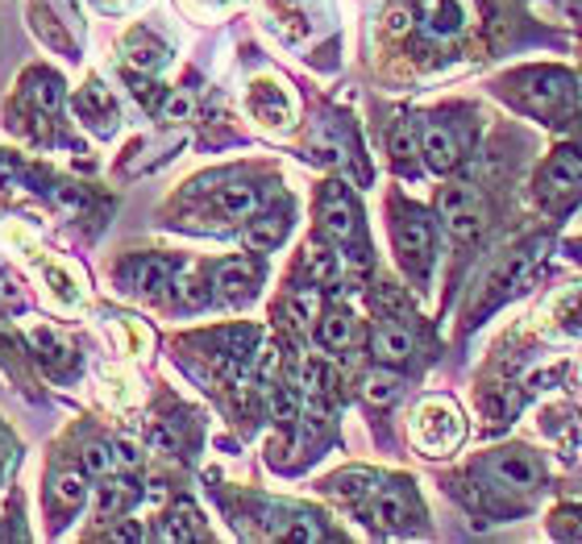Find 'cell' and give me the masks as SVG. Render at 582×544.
Masks as SVG:
<instances>
[{"instance_id": "2", "label": "cell", "mask_w": 582, "mask_h": 544, "mask_svg": "<svg viewBox=\"0 0 582 544\" xmlns=\"http://www.w3.org/2000/svg\"><path fill=\"white\" fill-rule=\"evenodd\" d=\"M416 436L429 453H450L462 441V415L450 399H429L416 420Z\"/></svg>"}, {"instance_id": "9", "label": "cell", "mask_w": 582, "mask_h": 544, "mask_svg": "<svg viewBox=\"0 0 582 544\" xmlns=\"http://www.w3.org/2000/svg\"><path fill=\"white\" fill-rule=\"evenodd\" d=\"M466 0H425V30L432 38H458L466 30Z\"/></svg>"}, {"instance_id": "11", "label": "cell", "mask_w": 582, "mask_h": 544, "mask_svg": "<svg viewBox=\"0 0 582 544\" xmlns=\"http://www.w3.org/2000/svg\"><path fill=\"white\" fill-rule=\"evenodd\" d=\"M212 287H217L226 300H245V296H254V287H259V266L245 263V258L221 263L217 266V275H212Z\"/></svg>"}, {"instance_id": "10", "label": "cell", "mask_w": 582, "mask_h": 544, "mask_svg": "<svg viewBox=\"0 0 582 544\" xmlns=\"http://www.w3.org/2000/svg\"><path fill=\"white\" fill-rule=\"evenodd\" d=\"M425 158H429L432 170H450L453 163H458V154H462V142H458V133H453V125H446V121H429L425 125Z\"/></svg>"}, {"instance_id": "4", "label": "cell", "mask_w": 582, "mask_h": 544, "mask_svg": "<svg viewBox=\"0 0 582 544\" xmlns=\"http://www.w3.org/2000/svg\"><path fill=\"white\" fill-rule=\"evenodd\" d=\"M395 249H399V258H404V266H408L413 275H425V270H429L432 233H429V221H425L420 212H408V217L395 225Z\"/></svg>"}, {"instance_id": "23", "label": "cell", "mask_w": 582, "mask_h": 544, "mask_svg": "<svg viewBox=\"0 0 582 544\" xmlns=\"http://www.w3.org/2000/svg\"><path fill=\"white\" fill-rule=\"evenodd\" d=\"M84 469L96 474V478H109L117 469L113 445H88V449H84Z\"/></svg>"}, {"instance_id": "15", "label": "cell", "mask_w": 582, "mask_h": 544, "mask_svg": "<svg viewBox=\"0 0 582 544\" xmlns=\"http://www.w3.org/2000/svg\"><path fill=\"white\" fill-rule=\"evenodd\" d=\"M283 237H287V217L283 212H266V217L245 225V245L250 249H275Z\"/></svg>"}, {"instance_id": "29", "label": "cell", "mask_w": 582, "mask_h": 544, "mask_svg": "<svg viewBox=\"0 0 582 544\" xmlns=\"http://www.w3.org/2000/svg\"><path fill=\"white\" fill-rule=\"evenodd\" d=\"M308 266H312V279L329 282L333 275H338V254H325V249H317V254L308 258Z\"/></svg>"}, {"instance_id": "20", "label": "cell", "mask_w": 582, "mask_h": 544, "mask_svg": "<svg viewBox=\"0 0 582 544\" xmlns=\"http://www.w3.org/2000/svg\"><path fill=\"white\" fill-rule=\"evenodd\" d=\"M130 58L138 63V67L154 71V67H163V63H167V51H163L158 42L142 38V34H133V38H130Z\"/></svg>"}, {"instance_id": "18", "label": "cell", "mask_w": 582, "mask_h": 544, "mask_svg": "<svg viewBox=\"0 0 582 544\" xmlns=\"http://www.w3.org/2000/svg\"><path fill=\"white\" fill-rule=\"evenodd\" d=\"M329 490H333L338 499H350V503H358V499L375 495V478H371L366 469H345V474H338V478L329 482Z\"/></svg>"}, {"instance_id": "13", "label": "cell", "mask_w": 582, "mask_h": 544, "mask_svg": "<svg viewBox=\"0 0 582 544\" xmlns=\"http://www.w3.org/2000/svg\"><path fill=\"white\" fill-rule=\"evenodd\" d=\"M371 349H375L378 362H387V366H399V362H408L413 357V333L408 329H399V324H383L371 341Z\"/></svg>"}, {"instance_id": "27", "label": "cell", "mask_w": 582, "mask_h": 544, "mask_svg": "<svg viewBox=\"0 0 582 544\" xmlns=\"http://www.w3.org/2000/svg\"><path fill=\"white\" fill-rule=\"evenodd\" d=\"M296 408H300L296 391H292V387H275V395H271V412H275V420H296Z\"/></svg>"}, {"instance_id": "32", "label": "cell", "mask_w": 582, "mask_h": 544, "mask_svg": "<svg viewBox=\"0 0 582 544\" xmlns=\"http://www.w3.org/2000/svg\"><path fill=\"white\" fill-rule=\"evenodd\" d=\"M408 25H413V13H408V9H395L392 18H387V30H392V34H404Z\"/></svg>"}, {"instance_id": "17", "label": "cell", "mask_w": 582, "mask_h": 544, "mask_svg": "<svg viewBox=\"0 0 582 544\" xmlns=\"http://www.w3.org/2000/svg\"><path fill=\"white\" fill-rule=\"evenodd\" d=\"M317 337L325 349H333V354H341V349H350V341H354V317H345V312H329V317L320 320Z\"/></svg>"}, {"instance_id": "22", "label": "cell", "mask_w": 582, "mask_h": 544, "mask_svg": "<svg viewBox=\"0 0 582 544\" xmlns=\"http://www.w3.org/2000/svg\"><path fill=\"white\" fill-rule=\"evenodd\" d=\"M362 395L371 399V403H395V395H399V378L395 375H371L362 382Z\"/></svg>"}, {"instance_id": "24", "label": "cell", "mask_w": 582, "mask_h": 544, "mask_svg": "<svg viewBox=\"0 0 582 544\" xmlns=\"http://www.w3.org/2000/svg\"><path fill=\"white\" fill-rule=\"evenodd\" d=\"M317 312H320L317 287H304V291H296V296H292V320H296V324H308V320H317Z\"/></svg>"}, {"instance_id": "26", "label": "cell", "mask_w": 582, "mask_h": 544, "mask_svg": "<svg viewBox=\"0 0 582 544\" xmlns=\"http://www.w3.org/2000/svg\"><path fill=\"white\" fill-rule=\"evenodd\" d=\"M392 151H395V158H413L416 154V125L413 121H399V125H395Z\"/></svg>"}, {"instance_id": "19", "label": "cell", "mask_w": 582, "mask_h": 544, "mask_svg": "<svg viewBox=\"0 0 582 544\" xmlns=\"http://www.w3.org/2000/svg\"><path fill=\"white\" fill-rule=\"evenodd\" d=\"M51 490H55L58 503L76 507V503H84V495H88V482H84V474H76V469H63V474H55Z\"/></svg>"}, {"instance_id": "30", "label": "cell", "mask_w": 582, "mask_h": 544, "mask_svg": "<svg viewBox=\"0 0 582 544\" xmlns=\"http://www.w3.org/2000/svg\"><path fill=\"white\" fill-rule=\"evenodd\" d=\"M283 536L287 541H320V528L308 520V515H300L296 524H283Z\"/></svg>"}, {"instance_id": "3", "label": "cell", "mask_w": 582, "mask_h": 544, "mask_svg": "<svg viewBox=\"0 0 582 544\" xmlns=\"http://www.w3.org/2000/svg\"><path fill=\"white\" fill-rule=\"evenodd\" d=\"M582 191V163L574 151H562L553 154L541 170V196L549 200L553 208H565L574 196Z\"/></svg>"}, {"instance_id": "25", "label": "cell", "mask_w": 582, "mask_h": 544, "mask_svg": "<svg viewBox=\"0 0 582 544\" xmlns=\"http://www.w3.org/2000/svg\"><path fill=\"white\" fill-rule=\"evenodd\" d=\"M113 457H117V469H138L146 453H142V445H138V441L121 436V441H113Z\"/></svg>"}, {"instance_id": "28", "label": "cell", "mask_w": 582, "mask_h": 544, "mask_svg": "<svg viewBox=\"0 0 582 544\" xmlns=\"http://www.w3.org/2000/svg\"><path fill=\"white\" fill-rule=\"evenodd\" d=\"M191 116V96L188 92H171L167 100H163V121H188Z\"/></svg>"}, {"instance_id": "16", "label": "cell", "mask_w": 582, "mask_h": 544, "mask_svg": "<svg viewBox=\"0 0 582 544\" xmlns=\"http://www.w3.org/2000/svg\"><path fill=\"white\" fill-rule=\"evenodd\" d=\"M130 503H133V487L130 482H121V478H105V487L96 490V515H100V520H113V515H121Z\"/></svg>"}, {"instance_id": "34", "label": "cell", "mask_w": 582, "mask_h": 544, "mask_svg": "<svg viewBox=\"0 0 582 544\" xmlns=\"http://www.w3.org/2000/svg\"><path fill=\"white\" fill-rule=\"evenodd\" d=\"M58 204L63 208H84V196H79V191L76 196H72V191H58Z\"/></svg>"}, {"instance_id": "14", "label": "cell", "mask_w": 582, "mask_h": 544, "mask_svg": "<svg viewBox=\"0 0 582 544\" xmlns=\"http://www.w3.org/2000/svg\"><path fill=\"white\" fill-rule=\"evenodd\" d=\"M259 204H263V191L250 188V184H233L217 196V208H221L226 221H250L259 212Z\"/></svg>"}, {"instance_id": "1", "label": "cell", "mask_w": 582, "mask_h": 544, "mask_svg": "<svg viewBox=\"0 0 582 544\" xmlns=\"http://www.w3.org/2000/svg\"><path fill=\"white\" fill-rule=\"evenodd\" d=\"M441 217H446V225L458 242H474L483 229H487V200H483V191L470 188V184H450V188L441 191Z\"/></svg>"}, {"instance_id": "33", "label": "cell", "mask_w": 582, "mask_h": 544, "mask_svg": "<svg viewBox=\"0 0 582 544\" xmlns=\"http://www.w3.org/2000/svg\"><path fill=\"white\" fill-rule=\"evenodd\" d=\"M109 541H142V528H133V524H121L109 532Z\"/></svg>"}, {"instance_id": "21", "label": "cell", "mask_w": 582, "mask_h": 544, "mask_svg": "<svg viewBox=\"0 0 582 544\" xmlns=\"http://www.w3.org/2000/svg\"><path fill=\"white\" fill-rule=\"evenodd\" d=\"M30 100L39 104L42 113H55L63 92H58V79L55 76H34V88H30Z\"/></svg>"}, {"instance_id": "5", "label": "cell", "mask_w": 582, "mask_h": 544, "mask_svg": "<svg viewBox=\"0 0 582 544\" xmlns=\"http://www.w3.org/2000/svg\"><path fill=\"white\" fill-rule=\"evenodd\" d=\"M371 515H375L383 528H408L420 520V503L413 499L408 482H387V487H375Z\"/></svg>"}, {"instance_id": "7", "label": "cell", "mask_w": 582, "mask_h": 544, "mask_svg": "<svg viewBox=\"0 0 582 544\" xmlns=\"http://www.w3.org/2000/svg\"><path fill=\"white\" fill-rule=\"evenodd\" d=\"M320 229H325V237H333V242H350L358 229V212H354V200H350V191H341L338 184H329L325 196H320Z\"/></svg>"}, {"instance_id": "6", "label": "cell", "mask_w": 582, "mask_h": 544, "mask_svg": "<svg viewBox=\"0 0 582 544\" xmlns=\"http://www.w3.org/2000/svg\"><path fill=\"white\" fill-rule=\"evenodd\" d=\"M532 84H537V88H528L525 92V104L532 109V113L562 116L565 109H570V100H574V84H570V76H562V71H537Z\"/></svg>"}, {"instance_id": "8", "label": "cell", "mask_w": 582, "mask_h": 544, "mask_svg": "<svg viewBox=\"0 0 582 544\" xmlns=\"http://www.w3.org/2000/svg\"><path fill=\"white\" fill-rule=\"evenodd\" d=\"M491 474H495L504 487L532 490L537 482H541V462H537L528 449H504L495 462H491Z\"/></svg>"}, {"instance_id": "12", "label": "cell", "mask_w": 582, "mask_h": 544, "mask_svg": "<svg viewBox=\"0 0 582 544\" xmlns=\"http://www.w3.org/2000/svg\"><path fill=\"white\" fill-rule=\"evenodd\" d=\"M171 275H175L171 258H138V263L125 266V282L133 291H142V296H158L171 282Z\"/></svg>"}, {"instance_id": "31", "label": "cell", "mask_w": 582, "mask_h": 544, "mask_svg": "<svg viewBox=\"0 0 582 544\" xmlns=\"http://www.w3.org/2000/svg\"><path fill=\"white\" fill-rule=\"evenodd\" d=\"M179 300L188 303V308H200V303L208 300V291L196 279H184V282H179Z\"/></svg>"}]
</instances>
